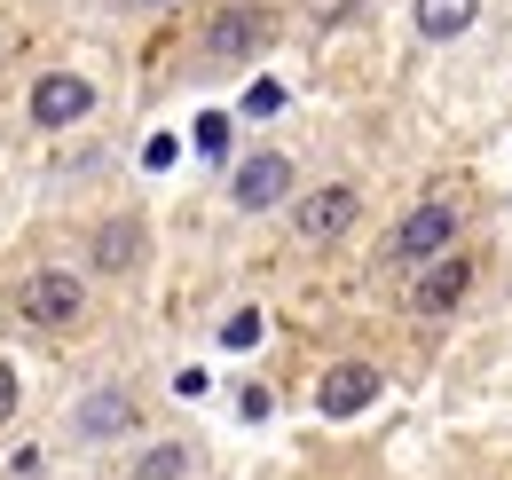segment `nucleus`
I'll return each instance as SVG.
<instances>
[{
  "label": "nucleus",
  "mask_w": 512,
  "mask_h": 480,
  "mask_svg": "<svg viewBox=\"0 0 512 480\" xmlns=\"http://www.w3.org/2000/svg\"><path fill=\"white\" fill-rule=\"evenodd\" d=\"M473 16H481V0H418L410 8L418 40H457V32H473Z\"/></svg>",
  "instance_id": "10"
},
{
  "label": "nucleus",
  "mask_w": 512,
  "mask_h": 480,
  "mask_svg": "<svg viewBox=\"0 0 512 480\" xmlns=\"http://www.w3.org/2000/svg\"><path fill=\"white\" fill-rule=\"evenodd\" d=\"M16 418V370H8V362H0V425Z\"/></svg>",
  "instance_id": "17"
},
{
  "label": "nucleus",
  "mask_w": 512,
  "mask_h": 480,
  "mask_svg": "<svg viewBox=\"0 0 512 480\" xmlns=\"http://www.w3.org/2000/svg\"><path fill=\"white\" fill-rule=\"evenodd\" d=\"M16 307H24V323H79V307H87V292H79V276L71 268H40V276H24V292H16Z\"/></svg>",
  "instance_id": "2"
},
{
  "label": "nucleus",
  "mask_w": 512,
  "mask_h": 480,
  "mask_svg": "<svg viewBox=\"0 0 512 480\" xmlns=\"http://www.w3.org/2000/svg\"><path fill=\"white\" fill-rule=\"evenodd\" d=\"M371 402H379V370H371V362H339V370L316 386L323 418H355V410H371Z\"/></svg>",
  "instance_id": "7"
},
{
  "label": "nucleus",
  "mask_w": 512,
  "mask_h": 480,
  "mask_svg": "<svg viewBox=\"0 0 512 480\" xmlns=\"http://www.w3.org/2000/svg\"><path fill=\"white\" fill-rule=\"evenodd\" d=\"M95 111V87L79 79V71H48V79H32V126H79Z\"/></svg>",
  "instance_id": "4"
},
{
  "label": "nucleus",
  "mask_w": 512,
  "mask_h": 480,
  "mask_svg": "<svg viewBox=\"0 0 512 480\" xmlns=\"http://www.w3.org/2000/svg\"><path fill=\"white\" fill-rule=\"evenodd\" d=\"M229 197H237L245 213L284 205V197H292V158H284V150H260V158H245V166H237V181H229Z\"/></svg>",
  "instance_id": "5"
},
{
  "label": "nucleus",
  "mask_w": 512,
  "mask_h": 480,
  "mask_svg": "<svg viewBox=\"0 0 512 480\" xmlns=\"http://www.w3.org/2000/svg\"><path fill=\"white\" fill-rule=\"evenodd\" d=\"M182 473H190V449H182V441H166V449H150V457L134 465V480H182Z\"/></svg>",
  "instance_id": "12"
},
{
  "label": "nucleus",
  "mask_w": 512,
  "mask_h": 480,
  "mask_svg": "<svg viewBox=\"0 0 512 480\" xmlns=\"http://www.w3.org/2000/svg\"><path fill=\"white\" fill-rule=\"evenodd\" d=\"M465 292H473V260H465V252H442L426 276H410V315H449Z\"/></svg>",
  "instance_id": "6"
},
{
  "label": "nucleus",
  "mask_w": 512,
  "mask_h": 480,
  "mask_svg": "<svg viewBox=\"0 0 512 480\" xmlns=\"http://www.w3.org/2000/svg\"><path fill=\"white\" fill-rule=\"evenodd\" d=\"M197 150H205V158H221V150H229V119H221V111H205V119H197Z\"/></svg>",
  "instance_id": "13"
},
{
  "label": "nucleus",
  "mask_w": 512,
  "mask_h": 480,
  "mask_svg": "<svg viewBox=\"0 0 512 480\" xmlns=\"http://www.w3.org/2000/svg\"><path fill=\"white\" fill-rule=\"evenodd\" d=\"M134 8H166V0H134Z\"/></svg>",
  "instance_id": "18"
},
{
  "label": "nucleus",
  "mask_w": 512,
  "mask_h": 480,
  "mask_svg": "<svg viewBox=\"0 0 512 480\" xmlns=\"http://www.w3.org/2000/svg\"><path fill=\"white\" fill-rule=\"evenodd\" d=\"M79 441H119V433H127L134 425V394H119V386H103V394H87V402H79Z\"/></svg>",
  "instance_id": "9"
},
{
  "label": "nucleus",
  "mask_w": 512,
  "mask_h": 480,
  "mask_svg": "<svg viewBox=\"0 0 512 480\" xmlns=\"http://www.w3.org/2000/svg\"><path fill=\"white\" fill-rule=\"evenodd\" d=\"M355 213H363V197H355L347 181H331V189H308V197L292 205V229L308 244H331L339 229H355Z\"/></svg>",
  "instance_id": "3"
},
{
  "label": "nucleus",
  "mask_w": 512,
  "mask_h": 480,
  "mask_svg": "<svg viewBox=\"0 0 512 480\" xmlns=\"http://www.w3.org/2000/svg\"><path fill=\"white\" fill-rule=\"evenodd\" d=\"M245 111H253V119H276V111H284V87H276V79H260L253 95H245Z\"/></svg>",
  "instance_id": "14"
},
{
  "label": "nucleus",
  "mask_w": 512,
  "mask_h": 480,
  "mask_svg": "<svg viewBox=\"0 0 512 480\" xmlns=\"http://www.w3.org/2000/svg\"><path fill=\"white\" fill-rule=\"evenodd\" d=\"M221 339H229V347H253V339H260V315H253V307H245V315H229V323H221Z\"/></svg>",
  "instance_id": "15"
},
{
  "label": "nucleus",
  "mask_w": 512,
  "mask_h": 480,
  "mask_svg": "<svg viewBox=\"0 0 512 480\" xmlns=\"http://www.w3.org/2000/svg\"><path fill=\"white\" fill-rule=\"evenodd\" d=\"M457 205H442V197H426L418 213H402V229H394V244H386V260H402V268H418V260H442L449 244H457Z\"/></svg>",
  "instance_id": "1"
},
{
  "label": "nucleus",
  "mask_w": 512,
  "mask_h": 480,
  "mask_svg": "<svg viewBox=\"0 0 512 480\" xmlns=\"http://www.w3.org/2000/svg\"><path fill=\"white\" fill-rule=\"evenodd\" d=\"M134 260H142V221H103V229H95V268L119 276Z\"/></svg>",
  "instance_id": "11"
},
{
  "label": "nucleus",
  "mask_w": 512,
  "mask_h": 480,
  "mask_svg": "<svg viewBox=\"0 0 512 480\" xmlns=\"http://www.w3.org/2000/svg\"><path fill=\"white\" fill-rule=\"evenodd\" d=\"M260 40H268V16H260V8H221V16L205 24V56H221V63L253 56Z\"/></svg>",
  "instance_id": "8"
},
{
  "label": "nucleus",
  "mask_w": 512,
  "mask_h": 480,
  "mask_svg": "<svg viewBox=\"0 0 512 480\" xmlns=\"http://www.w3.org/2000/svg\"><path fill=\"white\" fill-rule=\"evenodd\" d=\"M174 150H182V142H174V134H150V150H142V166H150V174H158V166H174Z\"/></svg>",
  "instance_id": "16"
}]
</instances>
